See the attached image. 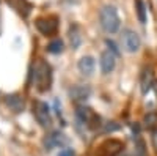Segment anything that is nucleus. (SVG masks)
<instances>
[{"instance_id":"nucleus-7","label":"nucleus","mask_w":157,"mask_h":156,"mask_svg":"<svg viewBox=\"0 0 157 156\" xmlns=\"http://www.w3.org/2000/svg\"><path fill=\"white\" fill-rule=\"evenodd\" d=\"M121 148H123L121 142L112 139V140L104 142V144L99 147V150H98L96 154H98V156H116L118 153L121 151Z\"/></svg>"},{"instance_id":"nucleus-12","label":"nucleus","mask_w":157,"mask_h":156,"mask_svg":"<svg viewBox=\"0 0 157 156\" xmlns=\"http://www.w3.org/2000/svg\"><path fill=\"white\" fill-rule=\"evenodd\" d=\"M6 104H8V107H11L14 112H21L24 109V101L19 95H10L6 96Z\"/></svg>"},{"instance_id":"nucleus-17","label":"nucleus","mask_w":157,"mask_h":156,"mask_svg":"<svg viewBox=\"0 0 157 156\" xmlns=\"http://www.w3.org/2000/svg\"><path fill=\"white\" fill-rule=\"evenodd\" d=\"M155 123H157V114H155V112H151V114H148V115L145 117V125H146V126L151 128V126H154Z\"/></svg>"},{"instance_id":"nucleus-19","label":"nucleus","mask_w":157,"mask_h":156,"mask_svg":"<svg viewBox=\"0 0 157 156\" xmlns=\"http://www.w3.org/2000/svg\"><path fill=\"white\" fill-rule=\"evenodd\" d=\"M105 43H107V46L110 47L109 50H112V52H113V54H115V55H118V49H116V46H115V43H113V41H110V40H107Z\"/></svg>"},{"instance_id":"nucleus-13","label":"nucleus","mask_w":157,"mask_h":156,"mask_svg":"<svg viewBox=\"0 0 157 156\" xmlns=\"http://www.w3.org/2000/svg\"><path fill=\"white\" fill-rule=\"evenodd\" d=\"M69 40H71V46L74 49H77L82 43V35H80V29L77 27V25H72L69 29Z\"/></svg>"},{"instance_id":"nucleus-11","label":"nucleus","mask_w":157,"mask_h":156,"mask_svg":"<svg viewBox=\"0 0 157 156\" xmlns=\"http://www.w3.org/2000/svg\"><path fill=\"white\" fill-rule=\"evenodd\" d=\"M64 142H66V139L63 137L61 133H52L50 136H47L44 139V145H46L47 150H52V148H55V147L64 144Z\"/></svg>"},{"instance_id":"nucleus-6","label":"nucleus","mask_w":157,"mask_h":156,"mask_svg":"<svg viewBox=\"0 0 157 156\" xmlns=\"http://www.w3.org/2000/svg\"><path fill=\"white\" fill-rule=\"evenodd\" d=\"M35 25L43 35H52V33H55L57 29H58L57 18H39L35 22Z\"/></svg>"},{"instance_id":"nucleus-4","label":"nucleus","mask_w":157,"mask_h":156,"mask_svg":"<svg viewBox=\"0 0 157 156\" xmlns=\"http://www.w3.org/2000/svg\"><path fill=\"white\" fill-rule=\"evenodd\" d=\"M33 114H35V118L38 120V123L47 128L52 123V117H50V110L49 106L43 101H35L33 102Z\"/></svg>"},{"instance_id":"nucleus-15","label":"nucleus","mask_w":157,"mask_h":156,"mask_svg":"<svg viewBox=\"0 0 157 156\" xmlns=\"http://www.w3.org/2000/svg\"><path fill=\"white\" fill-rule=\"evenodd\" d=\"M47 50L50 52V54H60V52H63V41L61 40L50 41L49 46H47Z\"/></svg>"},{"instance_id":"nucleus-8","label":"nucleus","mask_w":157,"mask_h":156,"mask_svg":"<svg viewBox=\"0 0 157 156\" xmlns=\"http://www.w3.org/2000/svg\"><path fill=\"white\" fill-rule=\"evenodd\" d=\"M101 71L104 74H110L116 66V55L112 50H104L101 54Z\"/></svg>"},{"instance_id":"nucleus-20","label":"nucleus","mask_w":157,"mask_h":156,"mask_svg":"<svg viewBox=\"0 0 157 156\" xmlns=\"http://www.w3.org/2000/svg\"><path fill=\"white\" fill-rule=\"evenodd\" d=\"M152 145H154V148L157 150V129L152 133Z\"/></svg>"},{"instance_id":"nucleus-14","label":"nucleus","mask_w":157,"mask_h":156,"mask_svg":"<svg viewBox=\"0 0 157 156\" xmlns=\"http://www.w3.org/2000/svg\"><path fill=\"white\" fill-rule=\"evenodd\" d=\"M151 84H152V74L151 71H145V74H143V79H141V92L143 93H148V90L151 88Z\"/></svg>"},{"instance_id":"nucleus-10","label":"nucleus","mask_w":157,"mask_h":156,"mask_svg":"<svg viewBox=\"0 0 157 156\" xmlns=\"http://www.w3.org/2000/svg\"><path fill=\"white\" fill-rule=\"evenodd\" d=\"M90 93H91V90L83 85H74L72 88H69V96L74 101H83L90 96Z\"/></svg>"},{"instance_id":"nucleus-2","label":"nucleus","mask_w":157,"mask_h":156,"mask_svg":"<svg viewBox=\"0 0 157 156\" xmlns=\"http://www.w3.org/2000/svg\"><path fill=\"white\" fill-rule=\"evenodd\" d=\"M33 76H35V82L38 85L39 92H46V90L50 88V84H52V70H50V66L46 62L39 60L35 65Z\"/></svg>"},{"instance_id":"nucleus-18","label":"nucleus","mask_w":157,"mask_h":156,"mask_svg":"<svg viewBox=\"0 0 157 156\" xmlns=\"http://www.w3.org/2000/svg\"><path fill=\"white\" fill-rule=\"evenodd\" d=\"M58 156H75V154H74V151H72L71 148H63V150L58 153Z\"/></svg>"},{"instance_id":"nucleus-1","label":"nucleus","mask_w":157,"mask_h":156,"mask_svg":"<svg viewBox=\"0 0 157 156\" xmlns=\"http://www.w3.org/2000/svg\"><path fill=\"white\" fill-rule=\"evenodd\" d=\"M99 21H101V27L107 33H116L121 27V19L118 16V11L112 5L102 6L99 13Z\"/></svg>"},{"instance_id":"nucleus-16","label":"nucleus","mask_w":157,"mask_h":156,"mask_svg":"<svg viewBox=\"0 0 157 156\" xmlns=\"http://www.w3.org/2000/svg\"><path fill=\"white\" fill-rule=\"evenodd\" d=\"M137 13H138V19L140 22H145L146 21V6L141 0H137Z\"/></svg>"},{"instance_id":"nucleus-5","label":"nucleus","mask_w":157,"mask_h":156,"mask_svg":"<svg viewBox=\"0 0 157 156\" xmlns=\"http://www.w3.org/2000/svg\"><path fill=\"white\" fill-rule=\"evenodd\" d=\"M77 117H78V120H80L83 125L90 126V128H96L99 126V117L91 110L90 107H83L80 106L77 109Z\"/></svg>"},{"instance_id":"nucleus-3","label":"nucleus","mask_w":157,"mask_h":156,"mask_svg":"<svg viewBox=\"0 0 157 156\" xmlns=\"http://www.w3.org/2000/svg\"><path fill=\"white\" fill-rule=\"evenodd\" d=\"M121 44H123V49L126 52H130V54H134L137 52L141 46V40L140 36L135 30H130V29H126L123 30L121 33Z\"/></svg>"},{"instance_id":"nucleus-9","label":"nucleus","mask_w":157,"mask_h":156,"mask_svg":"<svg viewBox=\"0 0 157 156\" xmlns=\"http://www.w3.org/2000/svg\"><path fill=\"white\" fill-rule=\"evenodd\" d=\"M77 68H78V71H80L83 76H91V74L94 73L96 62H94V58L91 57V55H85V57H82L80 60H78Z\"/></svg>"}]
</instances>
